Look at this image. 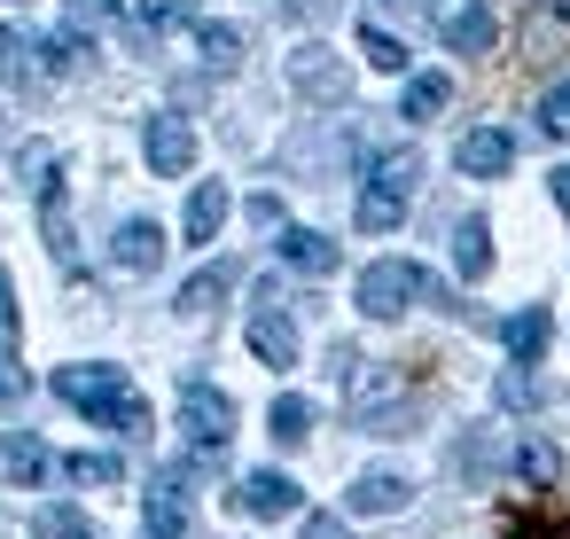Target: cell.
<instances>
[{"instance_id": "ffe728a7", "label": "cell", "mask_w": 570, "mask_h": 539, "mask_svg": "<svg viewBox=\"0 0 570 539\" xmlns=\"http://www.w3.org/2000/svg\"><path fill=\"white\" fill-rule=\"evenodd\" d=\"M227 290H235V266L219 258V266H204V274H188V282H180V313H212Z\"/></svg>"}, {"instance_id": "7a4b0ae2", "label": "cell", "mask_w": 570, "mask_h": 539, "mask_svg": "<svg viewBox=\"0 0 570 539\" xmlns=\"http://www.w3.org/2000/svg\"><path fill=\"white\" fill-rule=\"evenodd\" d=\"M414 188H422V157L414 149H391V157H375L367 165V188H360V235H391L399 219H406V204H414Z\"/></svg>"}, {"instance_id": "7c38bea8", "label": "cell", "mask_w": 570, "mask_h": 539, "mask_svg": "<svg viewBox=\"0 0 570 539\" xmlns=\"http://www.w3.org/2000/svg\"><path fill=\"white\" fill-rule=\"evenodd\" d=\"M492 32H500L492 0H469V9H453V17H445V48H453V56H484V48H492Z\"/></svg>"}, {"instance_id": "83f0119b", "label": "cell", "mask_w": 570, "mask_h": 539, "mask_svg": "<svg viewBox=\"0 0 570 539\" xmlns=\"http://www.w3.org/2000/svg\"><path fill=\"white\" fill-rule=\"evenodd\" d=\"M79 56H87V32H71V24H63V32L40 48V63H48L56 79H63V71H79Z\"/></svg>"}, {"instance_id": "484cf974", "label": "cell", "mask_w": 570, "mask_h": 539, "mask_svg": "<svg viewBox=\"0 0 570 539\" xmlns=\"http://www.w3.org/2000/svg\"><path fill=\"white\" fill-rule=\"evenodd\" d=\"M188 17V0H134V32L141 40H157V32H173Z\"/></svg>"}, {"instance_id": "ab89813d", "label": "cell", "mask_w": 570, "mask_h": 539, "mask_svg": "<svg viewBox=\"0 0 570 539\" xmlns=\"http://www.w3.org/2000/svg\"><path fill=\"white\" fill-rule=\"evenodd\" d=\"M0 336H17V305H9V274H0Z\"/></svg>"}, {"instance_id": "f1b7e54d", "label": "cell", "mask_w": 570, "mask_h": 539, "mask_svg": "<svg viewBox=\"0 0 570 539\" xmlns=\"http://www.w3.org/2000/svg\"><path fill=\"white\" fill-rule=\"evenodd\" d=\"M63 469H71L79 484H118V477H126V461H118V453H71Z\"/></svg>"}, {"instance_id": "4316f807", "label": "cell", "mask_w": 570, "mask_h": 539, "mask_svg": "<svg viewBox=\"0 0 570 539\" xmlns=\"http://www.w3.org/2000/svg\"><path fill=\"white\" fill-rule=\"evenodd\" d=\"M360 56H367L375 71H406V48H399L383 24H360Z\"/></svg>"}, {"instance_id": "8d00e7d4", "label": "cell", "mask_w": 570, "mask_h": 539, "mask_svg": "<svg viewBox=\"0 0 570 539\" xmlns=\"http://www.w3.org/2000/svg\"><path fill=\"white\" fill-rule=\"evenodd\" d=\"M453 469H461V477H484V469H492V445H484V438H469V445L453 453Z\"/></svg>"}, {"instance_id": "2e32d148", "label": "cell", "mask_w": 570, "mask_h": 539, "mask_svg": "<svg viewBox=\"0 0 570 539\" xmlns=\"http://www.w3.org/2000/svg\"><path fill=\"white\" fill-rule=\"evenodd\" d=\"M336 258H344V251H336L321 227H289V235H282V266H297V274H336Z\"/></svg>"}, {"instance_id": "44dd1931", "label": "cell", "mask_w": 570, "mask_h": 539, "mask_svg": "<svg viewBox=\"0 0 570 539\" xmlns=\"http://www.w3.org/2000/svg\"><path fill=\"white\" fill-rule=\"evenodd\" d=\"M266 430H274V445H305V438H313V399L282 391V399H274V414H266Z\"/></svg>"}, {"instance_id": "4fadbf2b", "label": "cell", "mask_w": 570, "mask_h": 539, "mask_svg": "<svg viewBox=\"0 0 570 539\" xmlns=\"http://www.w3.org/2000/svg\"><path fill=\"white\" fill-rule=\"evenodd\" d=\"M110 258H118L126 274H149V266L165 258V227H157V219H126L118 243H110Z\"/></svg>"}, {"instance_id": "9c48e42d", "label": "cell", "mask_w": 570, "mask_h": 539, "mask_svg": "<svg viewBox=\"0 0 570 539\" xmlns=\"http://www.w3.org/2000/svg\"><path fill=\"white\" fill-rule=\"evenodd\" d=\"M453 165H461L469 180H500V173L515 165V141H508L500 126H476V134H461V149H453Z\"/></svg>"}, {"instance_id": "603a6c76", "label": "cell", "mask_w": 570, "mask_h": 539, "mask_svg": "<svg viewBox=\"0 0 570 539\" xmlns=\"http://www.w3.org/2000/svg\"><path fill=\"white\" fill-rule=\"evenodd\" d=\"M196 48H204V63H212V71H235V63H243V32H235V24H204V32H196Z\"/></svg>"}, {"instance_id": "6da1fadb", "label": "cell", "mask_w": 570, "mask_h": 539, "mask_svg": "<svg viewBox=\"0 0 570 539\" xmlns=\"http://www.w3.org/2000/svg\"><path fill=\"white\" fill-rule=\"evenodd\" d=\"M56 399L95 414V422H110V430H126V438H149V399L118 367H56Z\"/></svg>"}, {"instance_id": "e575fe53", "label": "cell", "mask_w": 570, "mask_h": 539, "mask_svg": "<svg viewBox=\"0 0 570 539\" xmlns=\"http://www.w3.org/2000/svg\"><path fill=\"white\" fill-rule=\"evenodd\" d=\"M17 173H24L32 188H48V180H56V149H24V157H17Z\"/></svg>"}, {"instance_id": "7402d4cb", "label": "cell", "mask_w": 570, "mask_h": 539, "mask_svg": "<svg viewBox=\"0 0 570 539\" xmlns=\"http://www.w3.org/2000/svg\"><path fill=\"white\" fill-rule=\"evenodd\" d=\"M219 219H227V188H219V180H204V188L188 196V243H212V235H219Z\"/></svg>"}, {"instance_id": "b9f144b4", "label": "cell", "mask_w": 570, "mask_h": 539, "mask_svg": "<svg viewBox=\"0 0 570 539\" xmlns=\"http://www.w3.org/2000/svg\"><path fill=\"white\" fill-rule=\"evenodd\" d=\"M9 56H24V48H17V32H9V24H0V63H9Z\"/></svg>"}, {"instance_id": "cb8c5ba5", "label": "cell", "mask_w": 570, "mask_h": 539, "mask_svg": "<svg viewBox=\"0 0 570 539\" xmlns=\"http://www.w3.org/2000/svg\"><path fill=\"white\" fill-rule=\"evenodd\" d=\"M40 219H48V243H56V258H71V204H63V188H56V180L40 188Z\"/></svg>"}, {"instance_id": "5b68a950", "label": "cell", "mask_w": 570, "mask_h": 539, "mask_svg": "<svg viewBox=\"0 0 570 539\" xmlns=\"http://www.w3.org/2000/svg\"><path fill=\"white\" fill-rule=\"evenodd\" d=\"M250 352L266 367H297V321L282 313V282H258V305H250Z\"/></svg>"}, {"instance_id": "60d3db41", "label": "cell", "mask_w": 570, "mask_h": 539, "mask_svg": "<svg viewBox=\"0 0 570 539\" xmlns=\"http://www.w3.org/2000/svg\"><path fill=\"white\" fill-rule=\"evenodd\" d=\"M554 204L570 212V165H554Z\"/></svg>"}, {"instance_id": "74e56055", "label": "cell", "mask_w": 570, "mask_h": 539, "mask_svg": "<svg viewBox=\"0 0 570 539\" xmlns=\"http://www.w3.org/2000/svg\"><path fill=\"white\" fill-rule=\"evenodd\" d=\"M305 539H352L344 516H305Z\"/></svg>"}, {"instance_id": "9a60e30c", "label": "cell", "mask_w": 570, "mask_h": 539, "mask_svg": "<svg viewBox=\"0 0 570 539\" xmlns=\"http://www.w3.org/2000/svg\"><path fill=\"white\" fill-rule=\"evenodd\" d=\"M523 56H531V63L570 56V9H531V17H523Z\"/></svg>"}, {"instance_id": "4dcf8cb0", "label": "cell", "mask_w": 570, "mask_h": 539, "mask_svg": "<svg viewBox=\"0 0 570 539\" xmlns=\"http://www.w3.org/2000/svg\"><path fill=\"white\" fill-rule=\"evenodd\" d=\"M539 126H547L554 141H570V79H562V87H547V102H539Z\"/></svg>"}, {"instance_id": "5bb4252c", "label": "cell", "mask_w": 570, "mask_h": 539, "mask_svg": "<svg viewBox=\"0 0 570 539\" xmlns=\"http://www.w3.org/2000/svg\"><path fill=\"white\" fill-rule=\"evenodd\" d=\"M406 492H414V484H406L399 469H367V477H352V508H360V516H399Z\"/></svg>"}, {"instance_id": "277c9868", "label": "cell", "mask_w": 570, "mask_h": 539, "mask_svg": "<svg viewBox=\"0 0 570 539\" xmlns=\"http://www.w3.org/2000/svg\"><path fill=\"white\" fill-rule=\"evenodd\" d=\"M180 430H188L196 453H227V438H235V399L212 391L204 375H188V383H180Z\"/></svg>"}, {"instance_id": "3957f363", "label": "cell", "mask_w": 570, "mask_h": 539, "mask_svg": "<svg viewBox=\"0 0 570 539\" xmlns=\"http://www.w3.org/2000/svg\"><path fill=\"white\" fill-rule=\"evenodd\" d=\"M414 297H438V282H430L414 258H375V266L360 274V313H367V321H399Z\"/></svg>"}, {"instance_id": "1f68e13d", "label": "cell", "mask_w": 570, "mask_h": 539, "mask_svg": "<svg viewBox=\"0 0 570 539\" xmlns=\"http://www.w3.org/2000/svg\"><path fill=\"white\" fill-rule=\"evenodd\" d=\"M63 9H71V32H95V24L118 17V0H63Z\"/></svg>"}, {"instance_id": "ac0fdd59", "label": "cell", "mask_w": 570, "mask_h": 539, "mask_svg": "<svg viewBox=\"0 0 570 539\" xmlns=\"http://www.w3.org/2000/svg\"><path fill=\"white\" fill-rule=\"evenodd\" d=\"M453 266H461V282H484L492 274V227L484 219H461L453 227Z\"/></svg>"}, {"instance_id": "d6986e66", "label": "cell", "mask_w": 570, "mask_h": 539, "mask_svg": "<svg viewBox=\"0 0 570 539\" xmlns=\"http://www.w3.org/2000/svg\"><path fill=\"white\" fill-rule=\"evenodd\" d=\"M445 102H453V79H445V71H422V79H406V102H399V118L430 126V118H438Z\"/></svg>"}, {"instance_id": "52a82bcc", "label": "cell", "mask_w": 570, "mask_h": 539, "mask_svg": "<svg viewBox=\"0 0 570 539\" xmlns=\"http://www.w3.org/2000/svg\"><path fill=\"white\" fill-rule=\"evenodd\" d=\"M289 87H297L305 102H344V95H352V71H344L328 48H297V56H289Z\"/></svg>"}, {"instance_id": "8992f818", "label": "cell", "mask_w": 570, "mask_h": 539, "mask_svg": "<svg viewBox=\"0 0 570 539\" xmlns=\"http://www.w3.org/2000/svg\"><path fill=\"white\" fill-rule=\"evenodd\" d=\"M235 508L258 516V523H282V516L305 508V492H297V477H282V469H250V477L235 484Z\"/></svg>"}, {"instance_id": "836d02e7", "label": "cell", "mask_w": 570, "mask_h": 539, "mask_svg": "<svg viewBox=\"0 0 570 539\" xmlns=\"http://www.w3.org/2000/svg\"><path fill=\"white\" fill-rule=\"evenodd\" d=\"M539 399H547V391H539L531 375H515V367L500 375V406H539Z\"/></svg>"}, {"instance_id": "d4e9b609", "label": "cell", "mask_w": 570, "mask_h": 539, "mask_svg": "<svg viewBox=\"0 0 570 539\" xmlns=\"http://www.w3.org/2000/svg\"><path fill=\"white\" fill-rule=\"evenodd\" d=\"M515 477H523V484H554V477H562V453L531 438V445H515Z\"/></svg>"}, {"instance_id": "ba28073f", "label": "cell", "mask_w": 570, "mask_h": 539, "mask_svg": "<svg viewBox=\"0 0 570 539\" xmlns=\"http://www.w3.org/2000/svg\"><path fill=\"white\" fill-rule=\"evenodd\" d=\"M141 149H149V165H157V180H180L188 165H196V126L188 118H149V134H141Z\"/></svg>"}, {"instance_id": "8fae6325", "label": "cell", "mask_w": 570, "mask_h": 539, "mask_svg": "<svg viewBox=\"0 0 570 539\" xmlns=\"http://www.w3.org/2000/svg\"><path fill=\"white\" fill-rule=\"evenodd\" d=\"M149 539H188V492H180V469H165L149 484Z\"/></svg>"}, {"instance_id": "e0dca14e", "label": "cell", "mask_w": 570, "mask_h": 539, "mask_svg": "<svg viewBox=\"0 0 570 539\" xmlns=\"http://www.w3.org/2000/svg\"><path fill=\"white\" fill-rule=\"evenodd\" d=\"M48 469H56V453H48L40 438H9V445H0V477H9L17 492H32Z\"/></svg>"}, {"instance_id": "f35d334b", "label": "cell", "mask_w": 570, "mask_h": 539, "mask_svg": "<svg viewBox=\"0 0 570 539\" xmlns=\"http://www.w3.org/2000/svg\"><path fill=\"white\" fill-rule=\"evenodd\" d=\"M250 227H282V196H250Z\"/></svg>"}, {"instance_id": "30bf717a", "label": "cell", "mask_w": 570, "mask_h": 539, "mask_svg": "<svg viewBox=\"0 0 570 539\" xmlns=\"http://www.w3.org/2000/svg\"><path fill=\"white\" fill-rule=\"evenodd\" d=\"M500 336H508V360H515V367H539L547 344H554V313H547V305H523Z\"/></svg>"}, {"instance_id": "f546056e", "label": "cell", "mask_w": 570, "mask_h": 539, "mask_svg": "<svg viewBox=\"0 0 570 539\" xmlns=\"http://www.w3.org/2000/svg\"><path fill=\"white\" fill-rule=\"evenodd\" d=\"M40 539H95V523L79 508H40Z\"/></svg>"}, {"instance_id": "d590c367", "label": "cell", "mask_w": 570, "mask_h": 539, "mask_svg": "<svg viewBox=\"0 0 570 539\" xmlns=\"http://www.w3.org/2000/svg\"><path fill=\"white\" fill-rule=\"evenodd\" d=\"M17 399H24V367H17L9 352H0V414H9Z\"/></svg>"}, {"instance_id": "d6a6232c", "label": "cell", "mask_w": 570, "mask_h": 539, "mask_svg": "<svg viewBox=\"0 0 570 539\" xmlns=\"http://www.w3.org/2000/svg\"><path fill=\"white\" fill-rule=\"evenodd\" d=\"M508 539H570V523H562V516H515Z\"/></svg>"}]
</instances>
